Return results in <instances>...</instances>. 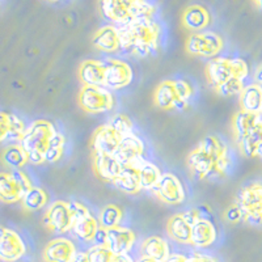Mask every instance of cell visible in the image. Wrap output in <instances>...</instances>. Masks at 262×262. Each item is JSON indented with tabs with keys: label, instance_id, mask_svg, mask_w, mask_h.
<instances>
[{
	"label": "cell",
	"instance_id": "9",
	"mask_svg": "<svg viewBox=\"0 0 262 262\" xmlns=\"http://www.w3.org/2000/svg\"><path fill=\"white\" fill-rule=\"evenodd\" d=\"M223 38L210 30L193 32L186 41V51L201 58H215L223 50Z\"/></svg>",
	"mask_w": 262,
	"mask_h": 262
},
{
	"label": "cell",
	"instance_id": "6",
	"mask_svg": "<svg viewBox=\"0 0 262 262\" xmlns=\"http://www.w3.org/2000/svg\"><path fill=\"white\" fill-rule=\"evenodd\" d=\"M233 205L242 215V221L253 226L262 224V182L247 185L238 191Z\"/></svg>",
	"mask_w": 262,
	"mask_h": 262
},
{
	"label": "cell",
	"instance_id": "10",
	"mask_svg": "<svg viewBox=\"0 0 262 262\" xmlns=\"http://www.w3.org/2000/svg\"><path fill=\"white\" fill-rule=\"evenodd\" d=\"M70 205H71L72 216H74L71 231L81 242H92L97 229L100 228L98 219H96L92 212L80 202L74 201Z\"/></svg>",
	"mask_w": 262,
	"mask_h": 262
},
{
	"label": "cell",
	"instance_id": "11",
	"mask_svg": "<svg viewBox=\"0 0 262 262\" xmlns=\"http://www.w3.org/2000/svg\"><path fill=\"white\" fill-rule=\"evenodd\" d=\"M151 190L165 205H181L186 198L181 180L170 172L161 173L160 179Z\"/></svg>",
	"mask_w": 262,
	"mask_h": 262
},
{
	"label": "cell",
	"instance_id": "47",
	"mask_svg": "<svg viewBox=\"0 0 262 262\" xmlns=\"http://www.w3.org/2000/svg\"><path fill=\"white\" fill-rule=\"evenodd\" d=\"M137 262H161V261H159V259H155V258H152V257L140 256L139 258H138Z\"/></svg>",
	"mask_w": 262,
	"mask_h": 262
},
{
	"label": "cell",
	"instance_id": "22",
	"mask_svg": "<svg viewBox=\"0 0 262 262\" xmlns=\"http://www.w3.org/2000/svg\"><path fill=\"white\" fill-rule=\"evenodd\" d=\"M92 43L104 53H116L121 49V39L117 25H105L93 34Z\"/></svg>",
	"mask_w": 262,
	"mask_h": 262
},
{
	"label": "cell",
	"instance_id": "38",
	"mask_svg": "<svg viewBox=\"0 0 262 262\" xmlns=\"http://www.w3.org/2000/svg\"><path fill=\"white\" fill-rule=\"evenodd\" d=\"M107 123H109L114 130L118 131L122 137L133 133V122H131V119L128 118L127 116H125V114H116V116L112 117L111 121Z\"/></svg>",
	"mask_w": 262,
	"mask_h": 262
},
{
	"label": "cell",
	"instance_id": "39",
	"mask_svg": "<svg viewBox=\"0 0 262 262\" xmlns=\"http://www.w3.org/2000/svg\"><path fill=\"white\" fill-rule=\"evenodd\" d=\"M244 88V81L238 80V79H232V80L227 81L224 83L223 85H221L216 90V92L222 96H235V95H240V92Z\"/></svg>",
	"mask_w": 262,
	"mask_h": 262
},
{
	"label": "cell",
	"instance_id": "8",
	"mask_svg": "<svg viewBox=\"0 0 262 262\" xmlns=\"http://www.w3.org/2000/svg\"><path fill=\"white\" fill-rule=\"evenodd\" d=\"M79 105L88 113H106L113 109L114 97L106 86L83 85L79 93Z\"/></svg>",
	"mask_w": 262,
	"mask_h": 262
},
{
	"label": "cell",
	"instance_id": "27",
	"mask_svg": "<svg viewBox=\"0 0 262 262\" xmlns=\"http://www.w3.org/2000/svg\"><path fill=\"white\" fill-rule=\"evenodd\" d=\"M114 186L118 190L126 194H138L142 190L139 181V173H138L137 167L134 164H128L122 168V170L119 172L118 176L113 181Z\"/></svg>",
	"mask_w": 262,
	"mask_h": 262
},
{
	"label": "cell",
	"instance_id": "16",
	"mask_svg": "<svg viewBox=\"0 0 262 262\" xmlns=\"http://www.w3.org/2000/svg\"><path fill=\"white\" fill-rule=\"evenodd\" d=\"M122 135L114 130L109 123L100 126L93 133L91 139V148L92 152H101V154H112L114 155Z\"/></svg>",
	"mask_w": 262,
	"mask_h": 262
},
{
	"label": "cell",
	"instance_id": "43",
	"mask_svg": "<svg viewBox=\"0 0 262 262\" xmlns=\"http://www.w3.org/2000/svg\"><path fill=\"white\" fill-rule=\"evenodd\" d=\"M189 262H215L211 257L203 256V254H194L191 258H189Z\"/></svg>",
	"mask_w": 262,
	"mask_h": 262
},
{
	"label": "cell",
	"instance_id": "17",
	"mask_svg": "<svg viewBox=\"0 0 262 262\" xmlns=\"http://www.w3.org/2000/svg\"><path fill=\"white\" fill-rule=\"evenodd\" d=\"M135 244V233L130 228L117 226L106 229V245L116 256L128 253Z\"/></svg>",
	"mask_w": 262,
	"mask_h": 262
},
{
	"label": "cell",
	"instance_id": "19",
	"mask_svg": "<svg viewBox=\"0 0 262 262\" xmlns=\"http://www.w3.org/2000/svg\"><path fill=\"white\" fill-rule=\"evenodd\" d=\"M76 253V247L70 238L57 237L49 242L42 257L45 262H70Z\"/></svg>",
	"mask_w": 262,
	"mask_h": 262
},
{
	"label": "cell",
	"instance_id": "12",
	"mask_svg": "<svg viewBox=\"0 0 262 262\" xmlns=\"http://www.w3.org/2000/svg\"><path fill=\"white\" fill-rule=\"evenodd\" d=\"M72 216L71 205L64 201H57L49 206L45 215V224L50 231L58 235L69 232L72 228Z\"/></svg>",
	"mask_w": 262,
	"mask_h": 262
},
{
	"label": "cell",
	"instance_id": "2",
	"mask_svg": "<svg viewBox=\"0 0 262 262\" xmlns=\"http://www.w3.org/2000/svg\"><path fill=\"white\" fill-rule=\"evenodd\" d=\"M121 49L137 57H148L158 51L161 28L152 16H143L117 25Z\"/></svg>",
	"mask_w": 262,
	"mask_h": 262
},
{
	"label": "cell",
	"instance_id": "29",
	"mask_svg": "<svg viewBox=\"0 0 262 262\" xmlns=\"http://www.w3.org/2000/svg\"><path fill=\"white\" fill-rule=\"evenodd\" d=\"M261 121V116L259 113H254V112H247L240 111L238 113L235 114L232 121V128L233 134H235L236 140H242L245 135H248L250 131L253 130Z\"/></svg>",
	"mask_w": 262,
	"mask_h": 262
},
{
	"label": "cell",
	"instance_id": "4",
	"mask_svg": "<svg viewBox=\"0 0 262 262\" xmlns=\"http://www.w3.org/2000/svg\"><path fill=\"white\" fill-rule=\"evenodd\" d=\"M98 8L105 20L122 25L143 16H155V7L148 0H98Z\"/></svg>",
	"mask_w": 262,
	"mask_h": 262
},
{
	"label": "cell",
	"instance_id": "32",
	"mask_svg": "<svg viewBox=\"0 0 262 262\" xmlns=\"http://www.w3.org/2000/svg\"><path fill=\"white\" fill-rule=\"evenodd\" d=\"M2 160L7 167L12 168V169H21L29 163L27 152L20 146V143L11 144V146L7 147L2 154Z\"/></svg>",
	"mask_w": 262,
	"mask_h": 262
},
{
	"label": "cell",
	"instance_id": "40",
	"mask_svg": "<svg viewBox=\"0 0 262 262\" xmlns=\"http://www.w3.org/2000/svg\"><path fill=\"white\" fill-rule=\"evenodd\" d=\"M226 219L231 223H237V222H242V215H240V211L237 210L235 205H232L226 211Z\"/></svg>",
	"mask_w": 262,
	"mask_h": 262
},
{
	"label": "cell",
	"instance_id": "7",
	"mask_svg": "<svg viewBox=\"0 0 262 262\" xmlns=\"http://www.w3.org/2000/svg\"><path fill=\"white\" fill-rule=\"evenodd\" d=\"M32 186L28 174L21 169L0 172V202H20Z\"/></svg>",
	"mask_w": 262,
	"mask_h": 262
},
{
	"label": "cell",
	"instance_id": "35",
	"mask_svg": "<svg viewBox=\"0 0 262 262\" xmlns=\"http://www.w3.org/2000/svg\"><path fill=\"white\" fill-rule=\"evenodd\" d=\"M122 210L119 209L116 205H106L104 209L100 211V216H98V223L100 227L107 229L113 228V227L121 226L122 222Z\"/></svg>",
	"mask_w": 262,
	"mask_h": 262
},
{
	"label": "cell",
	"instance_id": "23",
	"mask_svg": "<svg viewBox=\"0 0 262 262\" xmlns=\"http://www.w3.org/2000/svg\"><path fill=\"white\" fill-rule=\"evenodd\" d=\"M27 130V125L15 114L0 112V143L6 140L20 142L21 137Z\"/></svg>",
	"mask_w": 262,
	"mask_h": 262
},
{
	"label": "cell",
	"instance_id": "50",
	"mask_svg": "<svg viewBox=\"0 0 262 262\" xmlns=\"http://www.w3.org/2000/svg\"><path fill=\"white\" fill-rule=\"evenodd\" d=\"M46 2H49V3H58L60 0H46Z\"/></svg>",
	"mask_w": 262,
	"mask_h": 262
},
{
	"label": "cell",
	"instance_id": "51",
	"mask_svg": "<svg viewBox=\"0 0 262 262\" xmlns=\"http://www.w3.org/2000/svg\"><path fill=\"white\" fill-rule=\"evenodd\" d=\"M261 113H262V107H261Z\"/></svg>",
	"mask_w": 262,
	"mask_h": 262
},
{
	"label": "cell",
	"instance_id": "36",
	"mask_svg": "<svg viewBox=\"0 0 262 262\" xmlns=\"http://www.w3.org/2000/svg\"><path fill=\"white\" fill-rule=\"evenodd\" d=\"M64 137H63L62 133L58 131L55 137L53 138V140H51L48 151H46L45 163H57L62 158L63 152H64Z\"/></svg>",
	"mask_w": 262,
	"mask_h": 262
},
{
	"label": "cell",
	"instance_id": "30",
	"mask_svg": "<svg viewBox=\"0 0 262 262\" xmlns=\"http://www.w3.org/2000/svg\"><path fill=\"white\" fill-rule=\"evenodd\" d=\"M140 252H142V256L152 257V258L159 259L161 262L165 261L170 254L168 243L160 236H149V237H147L142 243Z\"/></svg>",
	"mask_w": 262,
	"mask_h": 262
},
{
	"label": "cell",
	"instance_id": "45",
	"mask_svg": "<svg viewBox=\"0 0 262 262\" xmlns=\"http://www.w3.org/2000/svg\"><path fill=\"white\" fill-rule=\"evenodd\" d=\"M70 262H88V258H86V254L84 252H80V253L78 252Z\"/></svg>",
	"mask_w": 262,
	"mask_h": 262
},
{
	"label": "cell",
	"instance_id": "18",
	"mask_svg": "<svg viewBox=\"0 0 262 262\" xmlns=\"http://www.w3.org/2000/svg\"><path fill=\"white\" fill-rule=\"evenodd\" d=\"M143 140L140 139L138 135H135L134 133H130V134L122 137L118 147H117L116 152H114V156H116L119 160V163L125 167V165L134 163L137 159L142 158V156H143Z\"/></svg>",
	"mask_w": 262,
	"mask_h": 262
},
{
	"label": "cell",
	"instance_id": "20",
	"mask_svg": "<svg viewBox=\"0 0 262 262\" xmlns=\"http://www.w3.org/2000/svg\"><path fill=\"white\" fill-rule=\"evenodd\" d=\"M123 165L119 163L118 159L112 154H101L93 152V169L98 179L107 182H113L119 172L122 170Z\"/></svg>",
	"mask_w": 262,
	"mask_h": 262
},
{
	"label": "cell",
	"instance_id": "3",
	"mask_svg": "<svg viewBox=\"0 0 262 262\" xmlns=\"http://www.w3.org/2000/svg\"><path fill=\"white\" fill-rule=\"evenodd\" d=\"M57 133V127L48 119H37L28 126L18 143L27 152L30 164L45 163L46 151Z\"/></svg>",
	"mask_w": 262,
	"mask_h": 262
},
{
	"label": "cell",
	"instance_id": "21",
	"mask_svg": "<svg viewBox=\"0 0 262 262\" xmlns=\"http://www.w3.org/2000/svg\"><path fill=\"white\" fill-rule=\"evenodd\" d=\"M216 227L211 221L200 216L191 226L190 244L196 248H207L216 240Z\"/></svg>",
	"mask_w": 262,
	"mask_h": 262
},
{
	"label": "cell",
	"instance_id": "33",
	"mask_svg": "<svg viewBox=\"0 0 262 262\" xmlns=\"http://www.w3.org/2000/svg\"><path fill=\"white\" fill-rule=\"evenodd\" d=\"M23 206L28 211H37L43 209L49 202V195L45 190L38 186H32L23 196Z\"/></svg>",
	"mask_w": 262,
	"mask_h": 262
},
{
	"label": "cell",
	"instance_id": "25",
	"mask_svg": "<svg viewBox=\"0 0 262 262\" xmlns=\"http://www.w3.org/2000/svg\"><path fill=\"white\" fill-rule=\"evenodd\" d=\"M211 17L209 11L200 4L188 7L182 13V25L191 32H200L209 27Z\"/></svg>",
	"mask_w": 262,
	"mask_h": 262
},
{
	"label": "cell",
	"instance_id": "5",
	"mask_svg": "<svg viewBox=\"0 0 262 262\" xmlns=\"http://www.w3.org/2000/svg\"><path fill=\"white\" fill-rule=\"evenodd\" d=\"M248 74L249 67L242 58H214L206 64V78L215 90L232 79L244 81Z\"/></svg>",
	"mask_w": 262,
	"mask_h": 262
},
{
	"label": "cell",
	"instance_id": "15",
	"mask_svg": "<svg viewBox=\"0 0 262 262\" xmlns=\"http://www.w3.org/2000/svg\"><path fill=\"white\" fill-rule=\"evenodd\" d=\"M133 81V69L125 60L111 59L105 64V86L107 90H122Z\"/></svg>",
	"mask_w": 262,
	"mask_h": 262
},
{
	"label": "cell",
	"instance_id": "14",
	"mask_svg": "<svg viewBox=\"0 0 262 262\" xmlns=\"http://www.w3.org/2000/svg\"><path fill=\"white\" fill-rule=\"evenodd\" d=\"M27 253V245L16 231L0 227V259L16 262Z\"/></svg>",
	"mask_w": 262,
	"mask_h": 262
},
{
	"label": "cell",
	"instance_id": "1",
	"mask_svg": "<svg viewBox=\"0 0 262 262\" xmlns=\"http://www.w3.org/2000/svg\"><path fill=\"white\" fill-rule=\"evenodd\" d=\"M189 170L200 180L217 179L228 172L231 165L228 146L221 138H203L186 159Z\"/></svg>",
	"mask_w": 262,
	"mask_h": 262
},
{
	"label": "cell",
	"instance_id": "24",
	"mask_svg": "<svg viewBox=\"0 0 262 262\" xmlns=\"http://www.w3.org/2000/svg\"><path fill=\"white\" fill-rule=\"evenodd\" d=\"M154 101L156 106L164 111H170V109H182V105L180 102L179 95H177L174 80H165L159 84L154 95Z\"/></svg>",
	"mask_w": 262,
	"mask_h": 262
},
{
	"label": "cell",
	"instance_id": "44",
	"mask_svg": "<svg viewBox=\"0 0 262 262\" xmlns=\"http://www.w3.org/2000/svg\"><path fill=\"white\" fill-rule=\"evenodd\" d=\"M112 262H134V259L131 258V257L126 253V254H119V256H116Z\"/></svg>",
	"mask_w": 262,
	"mask_h": 262
},
{
	"label": "cell",
	"instance_id": "34",
	"mask_svg": "<svg viewBox=\"0 0 262 262\" xmlns=\"http://www.w3.org/2000/svg\"><path fill=\"white\" fill-rule=\"evenodd\" d=\"M262 139V119L259 121L258 125L250 131L249 134L245 135L242 140H238V147H240V151H242L243 155L248 156V158H252V156H256V151L258 148L259 143H261Z\"/></svg>",
	"mask_w": 262,
	"mask_h": 262
},
{
	"label": "cell",
	"instance_id": "28",
	"mask_svg": "<svg viewBox=\"0 0 262 262\" xmlns=\"http://www.w3.org/2000/svg\"><path fill=\"white\" fill-rule=\"evenodd\" d=\"M131 164H134L135 167H137L138 173H139V181L142 189H144V190H151L161 176V170L159 169L158 165L151 163V161L146 160L143 156L137 159L134 163Z\"/></svg>",
	"mask_w": 262,
	"mask_h": 262
},
{
	"label": "cell",
	"instance_id": "13",
	"mask_svg": "<svg viewBox=\"0 0 262 262\" xmlns=\"http://www.w3.org/2000/svg\"><path fill=\"white\" fill-rule=\"evenodd\" d=\"M200 216L196 210L173 215L167 222V233L172 240L180 244H190L191 226Z\"/></svg>",
	"mask_w": 262,
	"mask_h": 262
},
{
	"label": "cell",
	"instance_id": "41",
	"mask_svg": "<svg viewBox=\"0 0 262 262\" xmlns=\"http://www.w3.org/2000/svg\"><path fill=\"white\" fill-rule=\"evenodd\" d=\"M92 242H95V244L98 245H105V242H106V229L100 227V228L97 229V232H96Z\"/></svg>",
	"mask_w": 262,
	"mask_h": 262
},
{
	"label": "cell",
	"instance_id": "48",
	"mask_svg": "<svg viewBox=\"0 0 262 262\" xmlns=\"http://www.w3.org/2000/svg\"><path fill=\"white\" fill-rule=\"evenodd\" d=\"M256 156H258V158H262V139H261V143H259L258 148H257V151H256Z\"/></svg>",
	"mask_w": 262,
	"mask_h": 262
},
{
	"label": "cell",
	"instance_id": "26",
	"mask_svg": "<svg viewBox=\"0 0 262 262\" xmlns=\"http://www.w3.org/2000/svg\"><path fill=\"white\" fill-rule=\"evenodd\" d=\"M79 79L83 85L105 86V63L88 59L79 67Z\"/></svg>",
	"mask_w": 262,
	"mask_h": 262
},
{
	"label": "cell",
	"instance_id": "42",
	"mask_svg": "<svg viewBox=\"0 0 262 262\" xmlns=\"http://www.w3.org/2000/svg\"><path fill=\"white\" fill-rule=\"evenodd\" d=\"M164 262H189V258L188 257H185L184 254L173 253V254H169L168 258Z\"/></svg>",
	"mask_w": 262,
	"mask_h": 262
},
{
	"label": "cell",
	"instance_id": "49",
	"mask_svg": "<svg viewBox=\"0 0 262 262\" xmlns=\"http://www.w3.org/2000/svg\"><path fill=\"white\" fill-rule=\"evenodd\" d=\"M253 2L257 4V6H258V8L262 11V0H253Z\"/></svg>",
	"mask_w": 262,
	"mask_h": 262
},
{
	"label": "cell",
	"instance_id": "46",
	"mask_svg": "<svg viewBox=\"0 0 262 262\" xmlns=\"http://www.w3.org/2000/svg\"><path fill=\"white\" fill-rule=\"evenodd\" d=\"M254 80L257 81V84L262 85V64H259L256 70V74H254Z\"/></svg>",
	"mask_w": 262,
	"mask_h": 262
},
{
	"label": "cell",
	"instance_id": "37",
	"mask_svg": "<svg viewBox=\"0 0 262 262\" xmlns=\"http://www.w3.org/2000/svg\"><path fill=\"white\" fill-rule=\"evenodd\" d=\"M88 262H112L116 254L106 245L95 244L85 252Z\"/></svg>",
	"mask_w": 262,
	"mask_h": 262
},
{
	"label": "cell",
	"instance_id": "31",
	"mask_svg": "<svg viewBox=\"0 0 262 262\" xmlns=\"http://www.w3.org/2000/svg\"><path fill=\"white\" fill-rule=\"evenodd\" d=\"M240 105L243 111L261 113L262 107V85L249 84L240 92Z\"/></svg>",
	"mask_w": 262,
	"mask_h": 262
}]
</instances>
